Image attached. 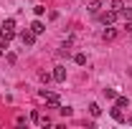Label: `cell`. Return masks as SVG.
I'll list each match as a JSON object with an SVG mask.
<instances>
[{"label": "cell", "instance_id": "cell-1", "mask_svg": "<svg viewBox=\"0 0 132 129\" xmlns=\"http://www.w3.org/2000/svg\"><path fill=\"white\" fill-rule=\"evenodd\" d=\"M41 96L46 99V104H48L51 109H59L61 106V99H59V94H53V91H41Z\"/></svg>", "mask_w": 132, "mask_h": 129}, {"label": "cell", "instance_id": "cell-2", "mask_svg": "<svg viewBox=\"0 0 132 129\" xmlns=\"http://www.w3.org/2000/svg\"><path fill=\"white\" fill-rule=\"evenodd\" d=\"M117 15H119V13L109 8V10H104V13L99 15V23H102V25H112V23H114V20H117Z\"/></svg>", "mask_w": 132, "mask_h": 129}, {"label": "cell", "instance_id": "cell-3", "mask_svg": "<svg viewBox=\"0 0 132 129\" xmlns=\"http://www.w3.org/2000/svg\"><path fill=\"white\" fill-rule=\"evenodd\" d=\"M20 43H23V46H33V43H36V33L33 31H23L20 33Z\"/></svg>", "mask_w": 132, "mask_h": 129}, {"label": "cell", "instance_id": "cell-4", "mask_svg": "<svg viewBox=\"0 0 132 129\" xmlns=\"http://www.w3.org/2000/svg\"><path fill=\"white\" fill-rule=\"evenodd\" d=\"M31 119L36 122V124H41V127H51V119H48V116H43V114H38V112H33Z\"/></svg>", "mask_w": 132, "mask_h": 129}, {"label": "cell", "instance_id": "cell-5", "mask_svg": "<svg viewBox=\"0 0 132 129\" xmlns=\"http://www.w3.org/2000/svg\"><path fill=\"white\" fill-rule=\"evenodd\" d=\"M51 76H53V81H59V84H61V81H66V68H64V66H56Z\"/></svg>", "mask_w": 132, "mask_h": 129}, {"label": "cell", "instance_id": "cell-6", "mask_svg": "<svg viewBox=\"0 0 132 129\" xmlns=\"http://www.w3.org/2000/svg\"><path fill=\"white\" fill-rule=\"evenodd\" d=\"M102 8H104V0H92V3H89V8H86V10H89V13H92V15H97L99 10H102Z\"/></svg>", "mask_w": 132, "mask_h": 129}, {"label": "cell", "instance_id": "cell-7", "mask_svg": "<svg viewBox=\"0 0 132 129\" xmlns=\"http://www.w3.org/2000/svg\"><path fill=\"white\" fill-rule=\"evenodd\" d=\"M102 38H104V41H114V38H117V31L112 28V25H107L104 33H102Z\"/></svg>", "mask_w": 132, "mask_h": 129}, {"label": "cell", "instance_id": "cell-8", "mask_svg": "<svg viewBox=\"0 0 132 129\" xmlns=\"http://www.w3.org/2000/svg\"><path fill=\"white\" fill-rule=\"evenodd\" d=\"M31 31L36 33V35H41V33L46 31V25H43V23H41V20H33V25H31Z\"/></svg>", "mask_w": 132, "mask_h": 129}, {"label": "cell", "instance_id": "cell-9", "mask_svg": "<svg viewBox=\"0 0 132 129\" xmlns=\"http://www.w3.org/2000/svg\"><path fill=\"white\" fill-rule=\"evenodd\" d=\"M114 106H119V109H127V106H130V99H127V96H117V99H114Z\"/></svg>", "mask_w": 132, "mask_h": 129}, {"label": "cell", "instance_id": "cell-10", "mask_svg": "<svg viewBox=\"0 0 132 129\" xmlns=\"http://www.w3.org/2000/svg\"><path fill=\"white\" fill-rule=\"evenodd\" d=\"M109 114H112V119H114V122H122V119H125V116H122V109H119V106L109 109Z\"/></svg>", "mask_w": 132, "mask_h": 129}, {"label": "cell", "instance_id": "cell-11", "mask_svg": "<svg viewBox=\"0 0 132 129\" xmlns=\"http://www.w3.org/2000/svg\"><path fill=\"white\" fill-rule=\"evenodd\" d=\"M119 15L125 18V20H132V8H122V10H119Z\"/></svg>", "mask_w": 132, "mask_h": 129}, {"label": "cell", "instance_id": "cell-12", "mask_svg": "<svg viewBox=\"0 0 132 129\" xmlns=\"http://www.w3.org/2000/svg\"><path fill=\"white\" fill-rule=\"evenodd\" d=\"M89 114H92V116H99V114H102L99 104H89Z\"/></svg>", "mask_w": 132, "mask_h": 129}, {"label": "cell", "instance_id": "cell-13", "mask_svg": "<svg viewBox=\"0 0 132 129\" xmlns=\"http://www.w3.org/2000/svg\"><path fill=\"white\" fill-rule=\"evenodd\" d=\"M74 61H76L79 66H84V63H86V56H84V53H76V56H74Z\"/></svg>", "mask_w": 132, "mask_h": 129}, {"label": "cell", "instance_id": "cell-14", "mask_svg": "<svg viewBox=\"0 0 132 129\" xmlns=\"http://www.w3.org/2000/svg\"><path fill=\"white\" fill-rule=\"evenodd\" d=\"M59 112L64 114V116H71V114H74V109H71V106H59Z\"/></svg>", "mask_w": 132, "mask_h": 129}, {"label": "cell", "instance_id": "cell-15", "mask_svg": "<svg viewBox=\"0 0 132 129\" xmlns=\"http://www.w3.org/2000/svg\"><path fill=\"white\" fill-rule=\"evenodd\" d=\"M122 8H125V3H122V0H114V3H112V10H117V13H119Z\"/></svg>", "mask_w": 132, "mask_h": 129}, {"label": "cell", "instance_id": "cell-16", "mask_svg": "<svg viewBox=\"0 0 132 129\" xmlns=\"http://www.w3.org/2000/svg\"><path fill=\"white\" fill-rule=\"evenodd\" d=\"M104 96L107 99H117V91L114 89H104Z\"/></svg>", "mask_w": 132, "mask_h": 129}, {"label": "cell", "instance_id": "cell-17", "mask_svg": "<svg viewBox=\"0 0 132 129\" xmlns=\"http://www.w3.org/2000/svg\"><path fill=\"white\" fill-rule=\"evenodd\" d=\"M33 13H36V15H43V13H46V8H43V5H36V8H33Z\"/></svg>", "mask_w": 132, "mask_h": 129}, {"label": "cell", "instance_id": "cell-18", "mask_svg": "<svg viewBox=\"0 0 132 129\" xmlns=\"http://www.w3.org/2000/svg\"><path fill=\"white\" fill-rule=\"evenodd\" d=\"M127 31H130V35H132V20H127Z\"/></svg>", "mask_w": 132, "mask_h": 129}, {"label": "cell", "instance_id": "cell-19", "mask_svg": "<svg viewBox=\"0 0 132 129\" xmlns=\"http://www.w3.org/2000/svg\"><path fill=\"white\" fill-rule=\"evenodd\" d=\"M0 56H3V46H0Z\"/></svg>", "mask_w": 132, "mask_h": 129}, {"label": "cell", "instance_id": "cell-20", "mask_svg": "<svg viewBox=\"0 0 132 129\" xmlns=\"http://www.w3.org/2000/svg\"><path fill=\"white\" fill-rule=\"evenodd\" d=\"M0 38H3V28H0Z\"/></svg>", "mask_w": 132, "mask_h": 129}, {"label": "cell", "instance_id": "cell-21", "mask_svg": "<svg viewBox=\"0 0 132 129\" xmlns=\"http://www.w3.org/2000/svg\"><path fill=\"white\" fill-rule=\"evenodd\" d=\"M130 124H132V119H130Z\"/></svg>", "mask_w": 132, "mask_h": 129}]
</instances>
